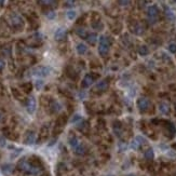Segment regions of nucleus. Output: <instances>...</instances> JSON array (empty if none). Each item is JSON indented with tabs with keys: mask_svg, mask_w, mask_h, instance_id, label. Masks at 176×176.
Returning a JSON list of instances; mask_svg holds the SVG:
<instances>
[{
	"mask_svg": "<svg viewBox=\"0 0 176 176\" xmlns=\"http://www.w3.org/2000/svg\"><path fill=\"white\" fill-rule=\"evenodd\" d=\"M94 77L92 75H87L84 78H83V81H82V87L83 88H89L90 85H92V83H94Z\"/></svg>",
	"mask_w": 176,
	"mask_h": 176,
	"instance_id": "nucleus-10",
	"label": "nucleus"
},
{
	"mask_svg": "<svg viewBox=\"0 0 176 176\" xmlns=\"http://www.w3.org/2000/svg\"><path fill=\"white\" fill-rule=\"evenodd\" d=\"M165 16L168 18V20H170V21H174V20H175V14H174V12H173L171 9H169V8H165Z\"/></svg>",
	"mask_w": 176,
	"mask_h": 176,
	"instance_id": "nucleus-18",
	"label": "nucleus"
},
{
	"mask_svg": "<svg viewBox=\"0 0 176 176\" xmlns=\"http://www.w3.org/2000/svg\"><path fill=\"white\" fill-rule=\"evenodd\" d=\"M18 168L21 170L22 172H25L27 173V174H30V175L34 176H39L41 175V173H42V170L40 169L39 166L32 165V164H30L26 160H22V161L18 162Z\"/></svg>",
	"mask_w": 176,
	"mask_h": 176,
	"instance_id": "nucleus-1",
	"label": "nucleus"
},
{
	"mask_svg": "<svg viewBox=\"0 0 176 176\" xmlns=\"http://www.w3.org/2000/svg\"><path fill=\"white\" fill-rule=\"evenodd\" d=\"M120 150H123V149H125V148H127V145H124L123 143H121V144H120Z\"/></svg>",
	"mask_w": 176,
	"mask_h": 176,
	"instance_id": "nucleus-34",
	"label": "nucleus"
},
{
	"mask_svg": "<svg viewBox=\"0 0 176 176\" xmlns=\"http://www.w3.org/2000/svg\"><path fill=\"white\" fill-rule=\"evenodd\" d=\"M147 13H148V18H150V20H156L159 14L158 8L156 7V6H150V7L148 8Z\"/></svg>",
	"mask_w": 176,
	"mask_h": 176,
	"instance_id": "nucleus-8",
	"label": "nucleus"
},
{
	"mask_svg": "<svg viewBox=\"0 0 176 176\" xmlns=\"http://www.w3.org/2000/svg\"><path fill=\"white\" fill-rule=\"evenodd\" d=\"M1 120H2V115L0 113V121H1Z\"/></svg>",
	"mask_w": 176,
	"mask_h": 176,
	"instance_id": "nucleus-36",
	"label": "nucleus"
},
{
	"mask_svg": "<svg viewBox=\"0 0 176 176\" xmlns=\"http://www.w3.org/2000/svg\"><path fill=\"white\" fill-rule=\"evenodd\" d=\"M109 51V42L108 39L105 36H101L99 38V53L102 56L107 55V53Z\"/></svg>",
	"mask_w": 176,
	"mask_h": 176,
	"instance_id": "nucleus-2",
	"label": "nucleus"
},
{
	"mask_svg": "<svg viewBox=\"0 0 176 176\" xmlns=\"http://www.w3.org/2000/svg\"><path fill=\"white\" fill-rule=\"evenodd\" d=\"M77 52L80 54V55H83L84 53H87V51H88V46H85L84 43H79L77 46Z\"/></svg>",
	"mask_w": 176,
	"mask_h": 176,
	"instance_id": "nucleus-16",
	"label": "nucleus"
},
{
	"mask_svg": "<svg viewBox=\"0 0 176 176\" xmlns=\"http://www.w3.org/2000/svg\"><path fill=\"white\" fill-rule=\"evenodd\" d=\"M144 143H146V139H145L144 137H142V136H136L133 141L131 142L130 146L133 150H138L139 147H141V145H143Z\"/></svg>",
	"mask_w": 176,
	"mask_h": 176,
	"instance_id": "nucleus-5",
	"label": "nucleus"
},
{
	"mask_svg": "<svg viewBox=\"0 0 176 176\" xmlns=\"http://www.w3.org/2000/svg\"><path fill=\"white\" fill-rule=\"evenodd\" d=\"M169 51L171 53H176V43H171V44H170Z\"/></svg>",
	"mask_w": 176,
	"mask_h": 176,
	"instance_id": "nucleus-27",
	"label": "nucleus"
},
{
	"mask_svg": "<svg viewBox=\"0 0 176 176\" xmlns=\"http://www.w3.org/2000/svg\"><path fill=\"white\" fill-rule=\"evenodd\" d=\"M75 152H76L77 155H80V156L83 155V153L85 152V147L82 144H79L77 147L75 148Z\"/></svg>",
	"mask_w": 176,
	"mask_h": 176,
	"instance_id": "nucleus-19",
	"label": "nucleus"
},
{
	"mask_svg": "<svg viewBox=\"0 0 176 176\" xmlns=\"http://www.w3.org/2000/svg\"><path fill=\"white\" fill-rule=\"evenodd\" d=\"M79 121H82V118H81L80 115H75L71 119V123H77Z\"/></svg>",
	"mask_w": 176,
	"mask_h": 176,
	"instance_id": "nucleus-25",
	"label": "nucleus"
},
{
	"mask_svg": "<svg viewBox=\"0 0 176 176\" xmlns=\"http://www.w3.org/2000/svg\"><path fill=\"white\" fill-rule=\"evenodd\" d=\"M4 4V0H0V7H2Z\"/></svg>",
	"mask_w": 176,
	"mask_h": 176,
	"instance_id": "nucleus-35",
	"label": "nucleus"
},
{
	"mask_svg": "<svg viewBox=\"0 0 176 176\" xmlns=\"http://www.w3.org/2000/svg\"><path fill=\"white\" fill-rule=\"evenodd\" d=\"M159 110H160V113L162 115H169L170 113V106L168 103H164L162 102L160 103V105H159Z\"/></svg>",
	"mask_w": 176,
	"mask_h": 176,
	"instance_id": "nucleus-12",
	"label": "nucleus"
},
{
	"mask_svg": "<svg viewBox=\"0 0 176 176\" xmlns=\"http://www.w3.org/2000/svg\"><path fill=\"white\" fill-rule=\"evenodd\" d=\"M76 32H77V35L79 36L80 38L87 39V37H88V32H87V30H85L84 28H78L77 30H76Z\"/></svg>",
	"mask_w": 176,
	"mask_h": 176,
	"instance_id": "nucleus-20",
	"label": "nucleus"
},
{
	"mask_svg": "<svg viewBox=\"0 0 176 176\" xmlns=\"http://www.w3.org/2000/svg\"><path fill=\"white\" fill-rule=\"evenodd\" d=\"M153 156H155V153H153V150H152L151 148H149V149L146 150V152H145V158L147 159V160L153 159Z\"/></svg>",
	"mask_w": 176,
	"mask_h": 176,
	"instance_id": "nucleus-23",
	"label": "nucleus"
},
{
	"mask_svg": "<svg viewBox=\"0 0 176 176\" xmlns=\"http://www.w3.org/2000/svg\"><path fill=\"white\" fill-rule=\"evenodd\" d=\"M65 37H66V30H65V29L64 28L56 29V32L54 34V38H55V40L61 41V40H63Z\"/></svg>",
	"mask_w": 176,
	"mask_h": 176,
	"instance_id": "nucleus-11",
	"label": "nucleus"
},
{
	"mask_svg": "<svg viewBox=\"0 0 176 176\" xmlns=\"http://www.w3.org/2000/svg\"><path fill=\"white\" fill-rule=\"evenodd\" d=\"M107 88H108L107 80H102L99 81V83H96V90H99V91H105Z\"/></svg>",
	"mask_w": 176,
	"mask_h": 176,
	"instance_id": "nucleus-15",
	"label": "nucleus"
},
{
	"mask_svg": "<svg viewBox=\"0 0 176 176\" xmlns=\"http://www.w3.org/2000/svg\"><path fill=\"white\" fill-rule=\"evenodd\" d=\"M6 145V139L4 137H0V147H4Z\"/></svg>",
	"mask_w": 176,
	"mask_h": 176,
	"instance_id": "nucleus-32",
	"label": "nucleus"
},
{
	"mask_svg": "<svg viewBox=\"0 0 176 176\" xmlns=\"http://www.w3.org/2000/svg\"><path fill=\"white\" fill-rule=\"evenodd\" d=\"M43 87V81L42 80H37L36 81V88L38 89V90H40V89Z\"/></svg>",
	"mask_w": 176,
	"mask_h": 176,
	"instance_id": "nucleus-30",
	"label": "nucleus"
},
{
	"mask_svg": "<svg viewBox=\"0 0 176 176\" xmlns=\"http://www.w3.org/2000/svg\"><path fill=\"white\" fill-rule=\"evenodd\" d=\"M87 40H88V42L90 43V44H95V42L97 41V35L96 34H90V35H88V37H87Z\"/></svg>",
	"mask_w": 176,
	"mask_h": 176,
	"instance_id": "nucleus-17",
	"label": "nucleus"
},
{
	"mask_svg": "<svg viewBox=\"0 0 176 176\" xmlns=\"http://www.w3.org/2000/svg\"><path fill=\"white\" fill-rule=\"evenodd\" d=\"M68 143H69V145H70V147H73L75 149V148L77 147L78 145L80 144L79 143V141H78L77 137H75V136H73V137L69 138V141H68Z\"/></svg>",
	"mask_w": 176,
	"mask_h": 176,
	"instance_id": "nucleus-21",
	"label": "nucleus"
},
{
	"mask_svg": "<svg viewBox=\"0 0 176 176\" xmlns=\"http://www.w3.org/2000/svg\"><path fill=\"white\" fill-rule=\"evenodd\" d=\"M173 1H174V2H176V0H173Z\"/></svg>",
	"mask_w": 176,
	"mask_h": 176,
	"instance_id": "nucleus-38",
	"label": "nucleus"
},
{
	"mask_svg": "<svg viewBox=\"0 0 176 176\" xmlns=\"http://www.w3.org/2000/svg\"><path fill=\"white\" fill-rule=\"evenodd\" d=\"M75 2H76V0H66V6L67 7H73V6H75Z\"/></svg>",
	"mask_w": 176,
	"mask_h": 176,
	"instance_id": "nucleus-31",
	"label": "nucleus"
},
{
	"mask_svg": "<svg viewBox=\"0 0 176 176\" xmlns=\"http://www.w3.org/2000/svg\"><path fill=\"white\" fill-rule=\"evenodd\" d=\"M144 32V28L142 27L141 25H136V27H135V34L136 35H142Z\"/></svg>",
	"mask_w": 176,
	"mask_h": 176,
	"instance_id": "nucleus-26",
	"label": "nucleus"
},
{
	"mask_svg": "<svg viewBox=\"0 0 176 176\" xmlns=\"http://www.w3.org/2000/svg\"><path fill=\"white\" fill-rule=\"evenodd\" d=\"M118 2H119L120 6H122V7H127V4H130V0H118Z\"/></svg>",
	"mask_w": 176,
	"mask_h": 176,
	"instance_id": "nucleus-28",
	"label": "nucleus"
},
{
	"mask_svg": "<svg viewBox=\"0 0 176 176\" xmlns=\"http://www.w3.org/2000/svg\"><path fill=\"white\" fill-rule=\"evenodd\" d=\"M4 68V62L2 60H0V71Z\"/></svg>",
	"mask_w": 176,
	"mask_h": 176,
	"instance_id": "nucleus-33",
	"label": "nucleus"
},
{
	"mask_svg": "<svg viewBox=\"0 0 176 176\" xmlns=\"http://www.w3.org/2000/svg\"><path fill=\"white\" fill-rule=\"evenodd\" d=\"M24 143L26 145H34L36 143V133L32 131H29L26 133L24 138Z\"/></svg>",
	"mask_w": 176,
	"mask_h": 176,
	"instance_id": "nucleus-7",
	"label": "nucleus"
},
{
	"mask_svg": "<svg viewBox=\"0 0 176 176\" xmlns=\"http://www.w3.org/2000/svg\"><path fill=\"white\" fill-rule=\"evenodd\" d=\"M66 15H67V18H68V20L73 21V20H75V18H76L77 13H76V11H74V10H69L66 13Z\"/></svg>",
	"mask_w": 176,
	"mask_h": 176,
	"instance_id": "nucleus-24",
	"label": "nucleus"
},
{
	"mask_svg": "<svg viewBox=\"0 0 176 176\" xmlns=\"http://www.w3.org/2000/svg\"><path fill=\"white\" fill-rule=\"evenodd\" d=\"M127 176H135V175H133V174H129V175H127Z\"/></svg>",
	"mask_w": 176,
	"mask_h": 176,
	"instance_id": "nucleus-37",
	"label": "nucleus"
},
{
	"mask_svg": "<svg viewBox=\"0 0 176 176\" xmlns=\"http://www.w3.org/2000/svg\"><path fill=\"white\" fill-rule=\"evenodd\" d=\"M10 23L14 28H20V27L23 26V20H22L21 16H18V15H16V14L11 16Z\"/></svg>",
	"mask_w": 176,
	"mask_h": 176,
	"instance_id": "nucleus-6",
	"label": "nucleus"
},
{
	"mask_svg": "<svg viewBox=\"0 0 176 176\" xmlns=\"http://www.w3.org/2000/svg\"><path fill=\"white\" fill-rule=\"evenodd\" d=\"M50 108H51V111H52V113H58V111L62 109V106H61V104L58 102L53 101V102L51 103V105H50Z\"/></svg>",
	"mask_w": 176,
	"mask_h": 176,
	"instance_id": "nucleus-13",
	"label": "nucleus"
},
{
	"mask_svg": "<svg viewBox=\"0 0 176 176\" xmlns=\"http://www.w3.org/2000/svg\"><path fill=\"white\" fill-rule=\"evenodd\" d=\"M138 53H139V55H142V56H145V55H147L148 53H149V50H148V48L146 46H142L138 49Z\"/></svg>",
	"mask_w": 176,
	"mask_h": 176,
	"instance_id": "nucleus-22",
	"label": "nucleus"
},
{
	"mask_svg": "<svg viewBox=\"0 0 176 176\" xmlns=\"http://www.w3.org/2000/svg\"><path fill=\"white\" fill-rule=\"evenodd\" d=\"M36 107H37V103H36V99L34 96H30L26 101V109L29 113H34L36 111Z\"/></svg>",
	"mask_w": 176,
	"mask_h": 176,
	"instance_id": "nucleus-4",
	"label": "nucleus"
},
{
	"mask_svg": "<svg viewBox=\"0 0 176 176\" xmlns=\"http://www.w3.org/2000/svg\"><path fill=\"white\" fill-rule=\"evenodd\" d=\"M50 73H51V68L46 66H38L32 70V74L37 77H46L50 75Z\"/></svg>",
	"mask_w": 176,
	"mask_h": 176,
	"instance_id": "nucleus-3",
	"label": "nucleus"
},
{
	"mask_svg": "<svg viewBox=\"0 0 176 176\" xmlns=\"http://www.w3.org/2000/svg\"><path fill=\"white\" fill-rule=\"evenodd\" d=\"M46 18H49V20H53V18H55V12H53V11H50L46 13Z\"/></svg>",
	"mask_w": 176,
	"mask_h": 176,
	"instance_id": "nucleus-29",
	"label": "nucleus"
},
{
	"mask_svg": "<svg viewBox=\"0 0 176 176\" xmlns=\"http://www.w3.org/2000/svg\"><path fill=\"white\" fill-rule=\"evenodd\" d=\"M39 4L46 7H54L56 4V0H38Z\"/></svg>",
	"mask_w": 176,
	"mask_h": 176,
	"instance_id": "nucleus-14",
	"label": "nucleus"
},
{
	"mask_svg": "<svg viewBox=\"0 0 176 176\" xmlns=\"http://www.w3.org/2000/svg\"><path fill=\"white\" fill-rule=\"evenodd\" d=\"M137 107L141 110H146L149 107V101L145 97H141L137 101Z\"/></svg>",
	"mask_w": 176,
	"mask_h": 176,
	"instance_id": "nucleus-9",
	"label": "nucleus"
}]
</instances>
